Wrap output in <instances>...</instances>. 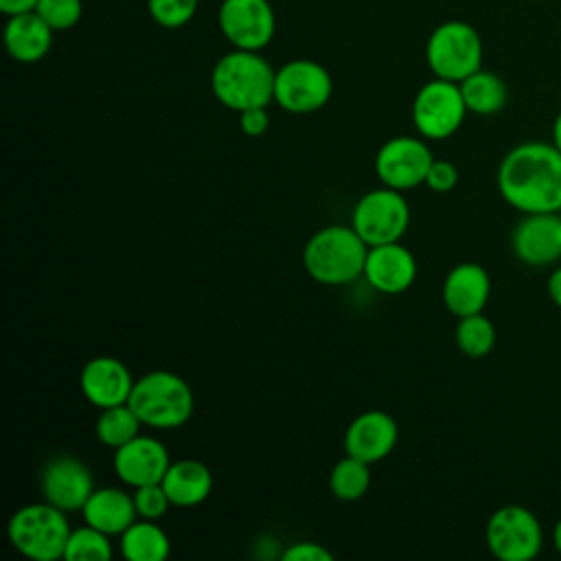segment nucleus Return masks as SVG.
I'll use <instances>...</instances> for the list:
<instances>
[{
  "mask_svg": "<svg viewBox=\"0 0 561 561\" xmlns=\"http://www.w3.org/2000/svg\"><path fill=\"white\" fill-rule=\"evenodd\" d=\"M333 90L331 75L311 59L287 61L276 70L274 101L291 114H309L320 110Z\"/></svg>",
  "mask_w": 561,
  "mask_h": 561,
  "instance_id": "nucleus-10",
  "label": "nucleus"
},
{
  "mask_svg": "<svg viewBox=\"0 0 561 561\" xmlns=\"http://www.w3.org/2000/svg\"><path fill=\"white\" fill-rule=\"evenodd\" d=\"M399 427L397 421L381 412L368 410L351 421L344 434V449L348 456H355L368 465L383 460L397 445Z\"/></svg>",
  "mask_w": 561,
  "mask_h": 561,
  "instance_id": "nucleus-16",
  "label": "nucleus"
},
{
  "mask_svg": "<svg viewBox=\"0 0 561 561\" xmlns=\"http://www.w3.org/2000/svg\"><path fill=\"white\" fill-rule=\"evenodd\" d=\"M39 484L44 500L66 513L81 511L94 491L90 469L68 454H59L44 465Z\"/></svg>",
  "mask_w": 561,
  "mask_h": 561,
  "instance_id": "nucleus-13",
  "label": "nucleus"
},
{
  "mask_svg": "<svg viewBox=\"0 0 561 561\" xmlns=\"http://www.w3.org/2000/svg\"><path fill=\"white\" fill-rule=\"evenodd\" d=\"M81 515L85 524L107 535H121L136 522L138 511L134 504V495L116 486H103L92 491L81 508Z\"/></svg>",
  "mask_w": 561,
  "mask_h": 561,
  "instance_id": "nucleus-20",
  "label": "nucleus"
},
{
  "mask_svg": "<svg viewBox=\"0 0 561 561\" xmlns=\"http://www.w3.org/2000/svg\"><path fill=\"white\" fill-rule=\"evenodd\" d=\"M142 425L173 430L184 425L195 408L191 386L171 370H151L134 381L129 401Z\"/></svg>",
  "mask_w": 561,
  "mask_h": 561,
  "instance_id": "nucleus-4",
  "label": "nucleus"
},
{
  "mask_svg": "<svg viewBox=\"0 0 561 561\" xmlns=\"http://www.w3.org/2000/svg\"><path fill=\"white\" fill-rule=\"evenodd\" d=\"M548 296H550V300L557 305V307H561V267H557L550 276H548Z\"/></svg>",
  "mask_w": 561,
  "mask_h": 561,
  "instance_id": "nucleus-36",
  "label": "nucleus"
},
{
  "mask_svg": "<svg viewBox=\"0 0 561 561\" xmlns=\"http://www.w3.org/2000/svg\"><path fill=\"white\" fill-rule=\"evenodd\" d=\"M368 467H370L368 462L346 454L331 469V476H329L331 493L344 502L359 500L370 486V469Z\"/></svg>",
  "mask_w": 561,
  "mask_h": 561,
  "instance_id": "nucleus-26",
  "label": "nucleus"
},
{
  "mask_svg": "<svg viewBox=\"0 0 561 561\" xmlns=\"http://www.w3.org/2000/svg\"><path fill=\"white\" fill-rule=\"evenodd\" d=\"M53 28L37 15V11L11 15L4 26V46L15 61H39L53 46Z\"/></svg>",
  "mask_w": 561,
  "mask_h": 561,
  "instance_id": "nucleus-21",
  "label": "nucleus"
},
{
  "mask_svg": "<svg viewBox=\"0 0 561 561\" xmlns=\"http://www.w3.org/2000/svg\"><path fill=\"white\" fill-rule=\"evenodd\" d=\"M151 18L164 28L184 26L197 11V0H147Z\"/></svg>",
  "mask_w": 561,
  "mask_h": 561,
  "instance_id": "nucleus-30",
  "label": "nucleus"
},
{
  "mask_svg": "<svg viewBox=\"0 0 561 561\" xmlns=\"http://www.w3.org/2000/svg\"><path fill=\"white\" fill-rule=\"evenodd\" d=\"M276 72L259 55V50H241L224 55L210 75V88L217 101L234 112L265 107L274 99Z\"/></svg>",
  "mask_w": 561,
  "mask_h": 561,
  "instance_id": "nucleus-2",
  "label": "nucleus"
},
{
  "mask_svg": "<svg viewBox=\"0 0 561 561\" xmlns=\"http://www.w3.org/2000/svg\"><path fill=\"white\" fill-rule=\"evenodd\" d=\"M70 533L66 511L50 502L20 506L7 526L11 546L33 561L64 559Z\"/></svg>",
  "mask_w": 561,
  "mask_h": 561,
  "instance_id": "nucleus-5",
  "label": "nucleus"
},
{
  "mask_svg": "<svg viewBox=\"0 0 561 561\" xmlns=\"http://www.w3.org/2000/svg\"><path fill=\"white\" fill-rule=\"evenodd\" d=\"M274 26L276 20L267 0H224L219 7V28L234 48H265L274 37Z\"/></svg>",
  "mask_w": 561,
  "mask_h": 561,
  "instance_id": "nucleus-12",
  "label": "nucleus"
},
{
  "mask_svg": "<svg viewBox=\"0 0 561 561\" xmlns=\"http://www.w3.org/2000/svg\"><path fill=\"white\" fill-rule=\"evenodd\" d=\"M368 243L353 226H324L305 245L302 263L307 274L322 285H346L364 276Z\"/></svg>",
  "mask_w": 561,
  "mask_h": 561,
  "instance_id": "nucleus-3",
  "label": "nucleus"
},
{
  "mask_svg": "<svg viewBox=\"0 0 561 561\" xmlns=\"http://www.w3.org/2000/svg\"><path fill=\"white\" fill-rule=\"evenodd\" d=\"M121 552L129 561H164L171 543L153 519H140L121 533Z\"/></svg>",
  "mask_w": 561,
  "mask_h": 561,
  "instance_id": "nucleus-23",
  "label": "nucleus"
},
{
  "mask_svg": "<svg viewBox=\"0 0 561 561\" xmlns=\"http://www.w3.org/2000/svg\"><path fill=\"white\" fill-rule=\"evenodd\" d=\"M140 425H142V421L131 410V405L121 403V405L101 410L94 432L103 445L118 449L121 445L129 443L131 438H136L140 434Z\"/></svg>",
  "mask_w": 561,
  "mask_h": 561,
  "instance_id": "nucleus-25",
  "label": "nucleus"
},
{
  "mask_svg": "<svg viewBox=\"0 0 561 561\" xmlns=\"http://www.w3.org/2000/svg\"><path fill=\"white\" fill-rule=\"evenodd\" d=\"M425 184L436 193H447L458 184V169L449 160H434L427 169Z\"/></svg>",
  "mask_w": 561,
  "mask_h": 561,
  "instance_id": "nucleus-32",
  "label": "nucleus"
},
{
  "mask_svg": "<svg viewBox=\"0 0 561 561\" xmlns=\"http://www.w3.org/2000/svg\"><path fill=\"white\" fill-rule=\"evenodd\" d=\"M467 105L456 81L432 79L414 96L412 123L423 138L443 140L462 125Z\"/></svg>",
  "mask_w": 561,
  "mask_h": 561,
  "instance_id": "nucleus-9",
  "label": "nucleus"
},
{
  "mask_svg": "<svg viewBox=\"0 0 561 561\" xmlns=\"http://www.w3.org/2000/svg\"><path fill=\"white\" fill-rule=\"evenodd\" d=\"M515 256L530 265L543 267L561 259V215L530 213L513 230Z\"/></svg>",
  "mask_w": 561,
  "mask_h": 561,
  "instance_id": "nucleus-14",
  "label": "nucleus"
},
{
  "mask_svg": "<svg viewBox=\"0 0 561 561\" xmlns=\"http://www.w3.org/2000/svg\"><path fill=\"white\" fill-rule=\"evenodd\" d=\"M456 344L467 357H484L495 344L493 322L480 313L462 316L456 327Z\"/></svg>",
  "mask_w": 561,
  "mask_h": 561,
  "instance_id": "nucleus-27",
  "label": "nucleus"
},
{
  "mask_svg": "<svg viewBox=\"0 0 561 561\" xmlns=\"http://www.w3.org/2000/svg\"><path fill=\"white\" fill-rule=\"evenodd\" d=\"M434 156L421 138H390L375 158V173L383 186L405 191L425 184V175Z\"/></svg>",
  "mask_w": 561,
  "mask_h": 561,
  "instance_id": "nucleus-11",
  "label": "nucleus"
},
{
  "mask_svg": "<svg viewBox=\"0 0 561 561\" xmlns=\"http://www.w3.org/2000/svg\"><path fill=\"white\" fill-rule=\"evenodd\" d=\"M552 541H554V548L559 550L561 554V519L554 524V533H552Z\"/></svg>",
  "mask_w": 561,
  "mask_h": 561,
  "instance_id": "nucleus-38",
  "label": "nucleus"
},
{
  "mask_svg": "<svg viewBox=\"0 0 561 561\" xmlns=\"http://www.w3.org/2000/svg\"><path fill=\"white\" fill-rule=\"evenodd\" d=\"M79 386L83 397L92 405L103 410V408L127 403L134 388V379L129 375V368L121 359L101 355L90 359L81 368Z\"/></svg>",
  "mask_w": 561,
  "mask_h": 561,
  "instance_id": "nucleus-17",
  "label": "nucleus"
},
{
  "mask_svg": "<svg viewBox=\"0 0 561 561\" xmlns=\"http://www.w3.org/2000/svg\"><path fill=\"white\" fill-rule=\"evenodd\" d=\"M552 142H554V147L561 151V110H559V114H557V118H554V125H552Z\"/></svg>",
  "mask_w": 561,
  "mask_h": 561,
  "instance_id": "nucleus-37",
  "label": "nucleus"
},
{
  "mask_svg": "<svg viewBox=\"0 0 561 561\" xmlns=\"http://www.w3.org/2000/svg\"><path fill=\"white\" fill-rule=\"evenodd\" d=\"M39 0H0V11L4 15H20V13H28L35 11Z\"/></svg>",
  "mask_w": 561,
  "mask_h": 561,
  "instance_id": "nucleus-35",
  "label": "nucleus"
},
{
  "mask_svg": "<svg viewBox=\"0 0 561 561\" xmlns=\"http://www.w3.org/2000/svg\"><path fill=\"white\" fill-rule=\"evenodd\" d=\"M35 11L53 31H68L81 18V0H39Z\"/></svg>",
  "mask_w": 561,
  "mask_h": 561,
  "instance_id": "nucleus-29",
  "label": "nucleus"
},
{
  "mask_svg": "<svg viewBox=\"0 0 561 561\" xmlns=\"http://www.w3.org/2000/svg\"><path fill=\"white\" fill-rule=\"evenodd\" d=\"M134 504L142 519H160L167 513V508L171 506V500H169L164 486L160 482H156V484L136 486Z\"/></svg>",
  "mask_w": 561,
  "mask_h": 561,
  "instance_id": "nucleus-31",
  "label": "nucleus"
},
{
  "mask_svg": "<svg viewBox=\"0 0 561 561\" xmlns=\"http://www.w3.org/2000/svg\"><path fill=\"white\" fill-rule=\"evenodd\" d=\"M491 296V278L486 270L478 263H458L449 270L443 283V302L445 307L462 318L480 313Z\"/></svg>",
  "mask_w": 561,
  "mask_h": 561,
  "instance_id": "nucleus-19",
  "label": "nucleus"
},
{
  "mask_svg": "<svg viewBox=\"0 0 561 561\" xmlns=\"http://www.w3.org/2000/svg\"><path fill=\"white\" fill-rule=\"evenodd\" d=\"M169 465L167 447L151 436L138 434L129 443L114 449V471L118 480L134 489L162 482Z\"/></svg>",
  "mask_w": 561,
  "mask_h": 561,
  "instance_id": "nucleus-15",
  "label": "nucleus"
},
{
  "mask_svg": "<svg viewBox=\"0 0 561 561\" xmlns=\"http://www.w3.org/2000/svg\"><path fill=\"white\" fill-rule=\"evenodd\" d=\"M458 85H460L467 110L473 114L491 116L506 105V99H508L506 83L491 70L480 68L467 79H462Z\"/></svg>",
  "mask_w": 561,
  "mask_h": 561,
  "instance_id": "nucleus-24",
  "label": "nucleus"
},
{
  "mask_svg": "<svg viewBox=\"0 0 561 561\" xmlns=\"http://www.w3.org/2000/svg\"><path fill=\"white\" fill-rule=\"evenodd\" d=\"M410 224V206L401 191L381 186L366 193L353 208L351 226L368 245L399 241Z\"/></svg>",
  "mask_w": 561,
  "mask_h": 561,
  "instance_id": "nucleus-8",
  "label": "nucleus"
},
{
  "mask_svg": "<svg viewBox=\"0 0 561 561\" xmlns=\"http://www.w3.org/2000/svg\"><path fill=\"white\" fill-rule=\"evenodd\" d=\"M110 535L85 524L75 528L68 537L64 559L66 561H110L112 559V543Z\"/></svg>",
  "mask_w": 561,
  "mask_h": 561,
  "instance_id": "nucleus-28",
  "label": "nucleus"
},
{
  "mask_svg": "<svg viewBox=\"0 0 561 561\" xmlns=\"http://www.w3.org/2000/svg\"><path fill=\"white\" fill-rule=\"evenodd\" d=\"M486 546L500 561H530L541 552L543 528L522 504H504L486 522Z\"/></svg>",
  "mask_w": 561,
  "mask_h": 561,
  "instance_id": "nucleus-7",
  "label": "nucleus"
},
{
  "mask_svg": "<svg viewBox=\"0 0 561 561\" xmlns=\"http://www.w3.org/2000/svg\"><path fill=\"white\" fill-rule=\"evenodd\" d=\"M270 125V116L265 107H252L245 112H239V127L248 136H261Z\"/></svg>",
  "mask_w": 561,
  "mask_h": 561,
  "instance_id": "nucleus-34",
  "label": "nucleus"
},
{
  "mask_svg": "<svg viewBox=\"0 0 561 561\" xmlns=\"http://www.w3.org/2000/svg\"><path fill=\"white\" fill-rule=\"evenodd\" d=\"M425 57L434 77L460 83L482 68V39L471 24L449 20L432 31Z\"/></svg>",
  "mask_w": 561,
  "mask_h": 561,
  "instance_id": "nucleus-6",
  "label": "nucleus"
},
{
  "mask_svg": "<svg viewBox=\"0 0 561 561\" xmlns=\"http://www.w3.org/2000/svg\"><path fill=\"white\" fill-rule=\"evenodd\" d=\"M497 191L506 204L530 213L561 210V151L554 142L526 140L500 162Z\"/></svg>",
  "mask_w": 561,
  "mask_h": 561,
  "instance_id": "nucleus-1",
  "label": "nucleus"
},
{
  "mask_svg": "<svg viewBox=\"0 0 561 561\" xmlns=\"http://www.w3.org/2000/svg\"><path fill=\"white\" fill-rule=\"evenodd\" d=\"M364 278L381 294H401L416 278V261L399 241L370 245L364 263Z\"/></svg>",
  "mask_w": 561,
  "mask_h": 561,
  "instance_id": "nucleus-18",
  "label": "nucleus"
},
{
  "mask_svg": "<svg viewBox=\"0 0 561 561\" xmlns=\"http://www.w3.org/2000/svg\"><path fill=\"white\" fill-rule=\"evenodd\" d=\"M283 561H333V554L313 541H298L283 550Z\"/></svg>",
  "mask_w": 561,
  "mask_h": 561,
  "instance_id": "nucleus-33",
  "label": "nucleus"
},
{
  "mask_svg": "<svg viewBox=\"0 0 561 561\" xmlns=\"http://www.w3.org/2000/svg\"><path fill=\"white\" fill-rule=\"evenodd\" d=\"M173 506H195L202 504L213 489L210 469L193 458H182L169 465L160 482Z\"/></svg>",
  "mask_w": 561,
  "mask_h": 561,
  "instance_id": "nucleus-22",
  "label": "nucleus"
}]
</instances>
